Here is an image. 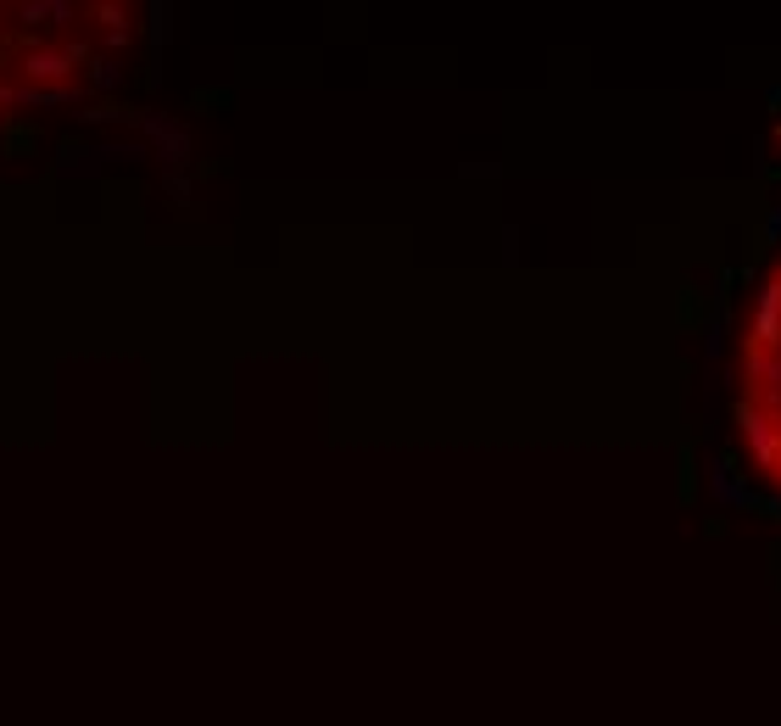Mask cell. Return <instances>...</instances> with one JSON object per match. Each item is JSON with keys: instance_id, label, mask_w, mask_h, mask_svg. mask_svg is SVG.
Segmentation results:
<instances>
[{"instance_id": "obj_2", "label": "cell", "mask_w": 781, "mask_h": 726, "mask_svg": "<svg viewBox=\"0 0 781 726\" xmlns=\"http://www.w3.org/2000/svg\"><path fill=\"white\" fill-rule=\"evenodd\" d=\"M68 61L73 56H28V73L34 78H61V73H68Z\"/></svg>"}, {"instance_id": "obj_1", "label": "cell", "mask_w": 781, "mask_h": 726, "mask_svg": "<svg viewBox=\"0 0 781 726\" xmlns=\"http://www.w3.org/2000/svg\"><path fill=\"white\" fill-rule=\"evenodd\" d=\"M28 145H34V129H28V123H6V135H0V151L17 157V151H28Z\"/></svg>"}]
</instances>
